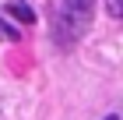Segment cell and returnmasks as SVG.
Masks as SVG:
<instances>
[{"mask_svg":"<svg viewBox=\"0 0 123 120\" xmlns=\"http://www.w3.org/2000/svg\"><path fill=\"white\" fill-rule=\"evenodd\" d=\"M105 4H109V14H113V18H123V4L120 0H105Z\"/></svg>","mask_w":123,"mask_h":120,"instance_id":"obj_4","label":"cell"},{"mask_svg":"<svg viewBox=\"0 0 123 120\" xmlns=\"http://www.w3.org/2000/svg\"><path fill=\"white\" fill-rule=\"evenodd\" d=\"M0 39H7V42H18V32H14L11 25H4V21H0Z\"/></svg>","mask_w":123,"mask_h":120,"instance_id":"obj_3","label":"cell"},{"mask_svg":"<svg viewBox=\"0 0 123 120\" xmlns=\"http://www.w3.org/2000/svg\"><path fill=\"white\" fill-rule=\"evenodd\" d=\"M105 120H120V117H105Z\"/></svg>","mask_w":123,"mask_h":120,"instance_id":"obj_5","label":"cell"},{"mask_svg":"<svg viewBox=\"0 0 123 120\" xmlns=\"http://www.w3.org/2000/svg\"><path fill=\"white\" fill-rule=\"evenodd\" d=\"M7 14H14L18 21H35V14H32L25 4H7Z\"/></svg>","mask_w":123,"mask_h":120,"instance_id":"obj_2","label":"cell"},{"mask_svg":"<svg viewBox=\"0 0 123 120\" xmlns=\"http://www.w3.org/2000/svg\"><path fill=\"white\" fill-rule=\"evenodd\" d=\"M92 11H95V0H60V18L70 21V28H74L77 35L88 28V21H92Z\"/></svg>","mask_w":123,"mask_h":120,"instance_id":"obj_1","label":"cell"}]
</instances>
